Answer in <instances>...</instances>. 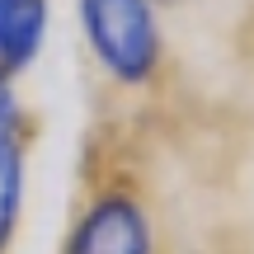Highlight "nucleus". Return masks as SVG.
<instances>
[{"mask_svg": "<svg viewBox=\"0 0 254 254\" xmlns=\"http://www.w3.org/2000/svg\"><path fill=\"white\" fill-rule=\"evenodd\" d=\"M94 62L118 85H151L160 71V24L151 0H80Z\"/></svg>", "mask_w": 254, "mask_h": 254, "instance_id": "1", "label": "nucleus"}, {"mask_svg": "<svg viewBox=\"0 0 254 254\" xmlns=\"http://www.w3.org/2000/svg\"><path fill=\"white\" fill-rule=\"evenodd\" d=\"M62 254H155V221L132 189H99L66 231Z\"/></svg>", "mask_w": 254, "mask_h": 254, "instance_id": "2", "label": "nucleus"}, {"mask_svg": "<svg viewBox=\"0 0 254 254\" xmlns=\"http://www.w3.org/2000/svg\"><path fill=\"white\" fill-rule=\"evenodd\" d=\"M47 0H0V80L33 66L47 43Z\"/></svg>", "mask_w": 254, "mask_h": 254, "instance_id": "3", "label": "nucleus"}, {"mask_svg": "<svg viewBox=\"0 0 254 254\" xmlns=\"http://www.w3.org/2000/svg\"><path fill=\"white\" fill-rule=\"evenodd\" d=\"M24 184H28L24 136H0V254H9L14 245L19 217H24Z\"/></svg>", "mask_w": 254, "mask_h": 254, "instance_id": "4", "label": "nucleus"}, {"mask_svg": "<svg viewBox=\"0 0 254 254\" xmlns=\"http://www.w3.org/2000/svg\"><path fill=\"white\" fill-rule=\"evenodd\" d=\"M0 136H24V104L14 99L9 80H0Z\"/></svg>", "mask_w": 254, "mask_h": 254, "instance_id": "5", "label": "nucleus"}]
</instances>
